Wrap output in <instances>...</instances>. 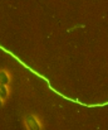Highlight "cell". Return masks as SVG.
<instances>
[{"instance_id": "obj_1", "label": "cell", "mask_w": 108, "mask_h": 130, "mask_svg": "<svg viewBox=\"0 0 108 130\" xmlns=\"http://www.w3.org/2000/svg\"><path fill=\"white\" fill-rule=\"evenodd\" d=\"M23 126L27 130H41L44 129V124L41 119L33 112H29L23 116Z\"/></svg>"}, {"instance_id": "obj_3", "label": "cell", "mask_w": 108, "mask_h": 130, "mask_svg": "<svg viewBox=\"0 0 108 130\" xmlns=\"http://www.w3.org/2000/svg\"><path fill=\"white\" fill-rule=\"evenodd\" d=\"M4 105H5V101H4V100H3V99L0 97V109H1V107H3Z\"/></svg>"}, {"instance_id": "obj_2", "label": "cell", "mask_w": 108, "mask_h": 130, "mask_svg": "<svg viewBox=\"0 0 108 130\" xmlns=\"http://www.w3.org/2000/svg\"><path fill=\"white\" fill-rule=\"evenodd\" d=\"M11 73L6 68H0V85H10Z\"/></svg>"}]
</instances>
